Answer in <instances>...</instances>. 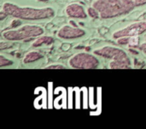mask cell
I'll return each mask as SVG.
<instances>
[{"label": "cell", "mask_w": 146, "mask_h": 129, "mask_svg": "<svg viewBox=\"0 0 146 129\" xmlns=\"http://www.w3.org/2000/svg\"><path fill=\"white\" fill-rule=\"evenodd\" d=\"M10 42H11V41H8V40H6V42L2 41V42L0 43V50H1V51H3V50H5V49L10 48V47L12 46V44H11Z\"/></svg>", "instance_id": "obj_15"}, {"label": "cell", "mask_w": 146, "mask_h": 129, "mask_svg": "<svg viewBox=\"0 0 146 129\" xmlns=\"http://www.w3.org/2000/svg\"><path fill=\"white\" fill-rule=\"evenodd\" d=\"M146 32V21L133 22L124 28L119 29L114 32L112 37L115 39H118L122 37H135L139 36Z\"/></svg>", "instance_id": "obj_6"}, {"label": "cell", "mask_w": 146, "mask_h": 129, "mask_svg": "<svg viewBox=\"0 0 146 129\" xmlns=\"http://www.w3.org/2000/svg\"><path fill=\"white\" fill-rule=\"evenodd\" d=\"M96 56L110 59L111 62L109 64L110 69H127L131 68V59L127 53L121 48L106 45L93 51Z\"/></svg>", "instance_id": "obj_3"}, {"label": "cell", "mask_w": 146, "mask_h": 129, "mask_svg": "<svg viewBox=\"0 0 146 129\" xmlns=\"http://www.w3.org/2000/svg\"><path fill=\"white\" fill-rule=\"evenodd\" d=\"M55 42L54 39L51 36H46V35H41L33 41L32 44L33 47H40L42 45H50Z\"/></svg>", "instance_id": "obj_9"}, {"label": "cell", "mask_w": 146, "mask_h": 129, "mask_svg": "<svg viewBox=\"0 0 146 129\" xmlns=\"http://www.w3.org/2000/svg\"><path fill=\"white\" fill-rule=\"evenodd\" d=\"M86 35V31L78 27H72L70 25L62 26L57 32V37L62 39H74Z\"/></svg>", "instance_id": "obj_7"}, {"label": "cell", "mask_w": 146, "mask_h": 129, "mask_svg": "<svg viewBox=\"0 0 146 129\" xmlns=\"http://www.w3.org/2000/svg\"><path fill=\"white\" fill-rule=\"evenodd\" d=\"M68 65L75 69H95L99 66V60L95 54L80 52L69 58Z\"/></svg>", "instance_id": "obj_5"}, {"label": "cell", "mask_w": 146, "mask_h": 129, "mask_svg": "<svg viewBox=\"0 0 146 129\" xmlns=\"http://www.w3.org/2000/svg\"><path fill=\"white\" fill-rule=\"evenodd\" d=\"M102 19H111L130 13L134 7L128 0H95L92 5Z\"/></svg>", "instance_id": "obj_2"}, {"label": "cell", "mask_w": 146, "mask_h": 129, "mask_svg": "<svg viewBox=\"0 0 146 129\" xmlns=\"http://www.w3.org/2000/svg\"><path fill=\"white\" fill-rule=\"evenodd\" d=\"M43 54L39 51H30L28 53H27L25 55V57H23V63L25 64H28V63H34V62H37L38 60L43 58Z\"/></svg>", "instance_id": "obj_10"}, {"label": "cell", "mask_w": 146, "mask_h": 129, "mask_svg": "<svg viewBox=\"0 0 146 129\" xmlns=\"http://www.w3.org/2000/svg\"><path fill=\"white\" fill-rule=\"evenodd\" d=\"M44 33L42 27L37 25H24L19 28L9 29L2 33V37L8 41H21L36 39Z\"/></svg>", "instance_id": "obj_4"}, {"label": "cell", "mask_w": 146, "mask_h": 129, "mask_svg": "<svg viewBox=\"0 0 146 129\" xmlns=\"http://www.w3.org/2000/svg\"><path fill=\"white\" fill-rule=\"evenodd\" d=\"M130 2V3L134 7H140V6H143V5H145L146 4V0H128Z\"/></svg>", "instance_id": "obj_13"}, {"label": "cell", "mask_w": 146, "mask_h": 129, "mask_svg": "<svg viewBox=\"0 0 146 129\" xmlns=\"http://www.w3.org/2000/svg\"><path fill=\"white\" fill-rule=\"evenodd\" d=\"M38 1H41V2H47V1H49V0H38Z\"/></svg>", "instance_id": "obj_18"}, {"label": "cell", "mask_w": 146, "mask_h": 129, "mask_svg": "<svg viewBox=\"0 0 146 129\" xmlns=\"http://www.w3.org/2000/svg\"><path fill=\"white\" fill-rule=\"evenodd\" d=\"M65 13L68 17L74 19H86L88 15L84 7L76 3L68 4L65 9Z\"/></svg>", "instance_id": "obj_8"}, {"label": "cell", "mask_w": 146, "mask_h": 129, "mask_svg": "<svg viewBox=\"0 0 146 129\" xmlns=\"http://www.w3.org/2000/svg\"><path fill=\"white\" fill-rule=\"evenodd\" d=\"M139 49L140 51H142L146 55V42L144 44H141L140 45H139Z\"/></svg>", "instance_id": "obj_16"}, {"label": "cell", "mask_w": 146, "mask_h": 129, "mask_svg": "<svg viewBox=\"0 0 146 129\" xmlns=\"http://www.w3.org/2000/svg\"><path fill=\"white\" fill-rule=\"evenodd\" d=\"M65 66L62 64H50L44 68V69H65Z\"/></svg>", "instance_id": "obj_14"}, {"label": "cell", "mask_w": 146, "mask_h": 129, "mask_svg": "<svg viewBox=\"0 0 146 129\" xmlns=\"http://www.w3.org/2000/svg\"><path fill=\"white\" fill-rule=\"evenodd\" d=\"M8 15L20 20L27 21H38L52 18L56 12L55 9L50 7L45 8H33L24 7L18 4L5 2L2 5V9Z\"/></svg>", "instance_id": "obj_1"}, {"label": "cell", "mask_w": 146, "mask_h": 129, "mask_svg": "<svg viewBox=\"0 0 146 129\" xmlns=\"http://www.w3.org/2000/svg\"><path fill=\"white\" fill-rule=\"evenodd\" d=\"M7 16H8V15L3 9H1V11H0V20L1 21H3L4 18H6Z\"/></svg>", "instance_id": "obj_17"}, {"label": "cell", "mask_w": 146, "mask_h": 129, "mask_svg": "<svg viewBox=\"0 0 146 129\" xmlns=\"http://www.w3.org/2000/svg\"><path fill=\"white\" fill-rule=\"evenodd\" d=\"M87 14H88V15H89L90 17L94 18V19H95V18L100 17L99 12H98L93 6H92V7H90V8L87 9Z\"/></svg>", "instance_id": "obj_12"}, {"label": "cell", "mask_w": 146, "mask_h": 129, "mask_svg": "<svg viewBox=\"0 0 146 129\" xmlns=\"http://www.w3.org/2000/svg\"><path fill=\"white\" fill-rule=\"evenodd\" d=\"M14 64V61L5 57L4 56L1 55L0 56V67L3 68V67H8V66H11Z\"/></svg>", "instance_id": "obj_11"}]
</instances>
